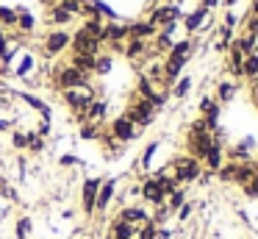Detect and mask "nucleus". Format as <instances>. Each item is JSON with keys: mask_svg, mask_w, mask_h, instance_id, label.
<instances>
[{"mask_svg": "<svg viewBox=\"0 0 258 239\" xmlns=\"http://www.w3.org/2000/svg\"><path fill=\"white\" fill-rule=\"evenodd\" d=\"M0 25H17V11L9 9V6H0Z\"/></svg>", "mask_w": 258, "mask_h": 239, "instance_id": "obj_21", "label": "nucleus"}, {"mask_svg": "<svg viewBox=\"0 0 258 239\" xmlns=\"http://www.w3.org/2000/svg\"><path fill=\"white\" fill-rule=\"evenodd\" d=\"M114 189H117V181L114 178H108V181L100 183V189H97V200H95V211H106L108 203L114 200Z\"/></svg>", "mask_w": 258, "mask_h": 239, "instance_id": "obj_9", "label": "nucleus"}, {"mask_svg": "<svg viewBox=\"0 0 258 239\" xmlns=\"http://www.w3.org/2000/svg\"><path fill=\"white\" fill-rule=\"evenodd\" d=\"M6 128H9V122H0V131H6Z\"/></svg>", "mask_w": 258, "mask_h": 239, "instance_id": "obj_39", "label": "nucleus"}, {"mask_svg": "<svg viewBox=\"0 0 258 239\" xmlns=\"http://www.w3.org/2000/svg\"><path fill=\"white\" fill-rule=\"evenodd\" d=\"M125 53H128V59H136V56H142V53H145V42H142V39H131L128 47H125Z\"/></svg>", "mask_w": 258, "mask_h": 239, "instance_id": "obj_24", "label": "nucleus"}, {"mask_svg": "<svg viewBox=\"0 0 258 239\" xmlns=\"http://www.w3.org/2000/svg\"><path fill=\"white\" fill-rule=\"evenodd\" d=\"M172 175L180 186H186V183H195L197 178H203V167L191 156H180V159L172 161Z\"/></svg>", "mask_w": 258, "mask_h": 239, "instance_id": "obj_1", "label": "nucleus"}, {"mask_svg": "<svg viewBox=\"0 0 258 239\" xmlns=\"http://www.w3.org/2000/svg\"><path fill=\"white\" fill-rule=\"evenodd\" d=\"M70 17H73V14H67V11H64L61 6H56V9L50 11V20L56 22V25H64V22H70Z\"/></svg>", "mask_w": 258, "mask_h": 239, "instance_id": "obj_27", "label": "nucleus"}, {"mask_svg": "<svg viewBox=\"0 0 258 239\" xmlns=\"http://www.w3.org/2000/svg\"><path fill=\"white\" fill-rule=\"evenodd\" d=\"M56 83L64 89V92H70V89H78V86H86V75L81 70H75L73 64L70 67H64L61 72H58V78H56Z\"/></svg>", "mask_w": 258, "mask_h": 239, "instance_id": "obj_4", "label": "nucleus"}, {"mask_svg": "<svg viewBox=\"0 0 258 239\" xmlns=\"http://www.w3.org/2000/svg\"><path fill=\"white\" fill-rule=\"evenodd\" d=\"M0 39H3V25H0Z\"/></svg>", "mask_w": 258, "mask_h": 239, "instance_id": "obj_41", "label": "nucleus"}, {"mask_svg": "<svg viewBox=\"0 0 258 239\" xmlns=\"http://www.w3.org/2000/svg\"><path fill=\"white\" fill-rule=\"evenodd\" d=\"M191 89V78H180L178 81V86H175V98H183L186 92Z\"/></svg>", "mask_w": 258, "mask_h": 239, "instance_id": "obj_28", "label": "nucleus"}, {"mask_svg": "<svg viewBox=\"0 0 258 239\" xmlns=\"http://www.w3.org/2000/svg\"><path fill=\"white\" fill-rule=\"evenodd\" d=\"M81 136H84V139H95V136H97V128H95V125H84Z\"/></svg>", "mask_w": 258, "mask_h": 239, "instance_id": "obj_35", "label": "nucleus"}, {"mask_svg": "<svg viewBox=\"0 0 258 239\" xmlns=\"http://www.w3.org/2000/svg\"><path fill=\"white\" fill-rule=\"evenodd\" d=\"M100 178H86L84 181V192H81V206H84V214L92 217L95 214V200H97V189H100Z\"/></svg>", "mask_w": 258, "mask_h": 239, "instance_id": "obj_5", "label": "nucleus"}, {"mask_svg": "<svg viewBox=\"0 0 258 239\" xmlns=\"http://www.w3.org/2000/svg\"><path fill=\"white\" fill-rule=\"evenodd\" d=\"M103 114H106V103H100V100H97V103H95V100H92V103L86 106V117H89L92 122H97V120H100Z\"/></svg>", "mask_w": 258, "mask_h": 239, "instance_id": "obj_20", "label": "nucleus"}, {"mask_svg": "<svg viewBox=\"0 0 258 239\" xmlns=\"http://www.w3.org/2000/svg\"><path fill=\"white\" fill-rule=\"evenodd\" d=\"M241 75L258 78V53H250V56L244 59V64H241Z\"/></svg>", "mask_w": 258, "mask_h": 239, "instance_id": "obj_18", "label": "nucleus"}, {"mask_svg": "<svg viewBox=\"0 0 258 239\" xmlns=\"http://www.w3.org/2000/svg\"><path fill=\"white\" fill-rule=\"evenodd\" d=\"M0 106H3V98H0Z\"/></svg>", "mask_w": 258, "mask_h": 239, "instance_id": "obj_42", "label": "nucleus"}, {"mask_svg": "<svg viewBox=\"0 0 258 239\" xmlns=\"http://www.w3.org/2000/svg\"><path fill=\"white\" fill-rule=\"evenodd\" d=\"M225 3H228V6H233V3H236V0H225Z\"/></svg>", "mask_w": 258, "mask_h": 239, "instance_id": "obj_40", "label": "nucleus"}, {"mask_svg": "<svg viewBox=\"0 0 258 239\" xmlns=\"http://www.w3.org/2000/svg\"><path fill=\"white\" fill-rule=\"evenodd\" d=\"M73 42V50L75 53H89V56H97V50H100V42L97 39H92L89 33L81 28V31H75V36L70 39Z\"/></svg>", "mask_w": 258, "mask_h": 239, "instance_id": "obj_6", "label": "nucleus"}, {"mask_svg": "<svg viewBox=\"0 0 258 239\" xmlns=\"http://www.w3.org/2000/svg\"><path fill=\"white\" fill-rule=\"evenodd\" d=\"M183 203H186V189H183V186H178L172 195H167V209L172 211V214H175V211H178Z\"/></svg>", "mask_w": 258, "mask_h": 239, "instance_id": "obj_17", "label": "nucleus"}, {"mask_svg": "<svg viewBox=\"0 0 258 239\" xmlns=\"http://www.w3.org/2000/svg\"><path fill=\"white\" fill-rule=\"evenodd\" d=\"M108 239H136V228L117 217V220L111 222V236Z\"/></svg>", "mask_w": 258, "mask_h": 239, "instance_id": "obj_12", "label": "nucleus"}, {"mask_svg": "<svg viewBox=\"0 0 258 239\" xmlns=\"http://www.w3.org/2000/svg\"><path fill=\"white\" fill-rule=\"evenodd\" d=\"M244 195H247V198H255L258 200V172H255V178H252V181L244 186Z\"/></svg>", "mask_w": 258, "mask_h": 239, "instance_id": "obj_31", "label": "nucleus"}, {"mask_svg": "<svg viewBox=\"0 0 258 239\" xmlns=\"http://www.w3.org/2000/svg\"><path fill=\"white\" fill-rule=\"evenodd\" d=\"M247 31H250V33H247V36L258 39V17H252V20H250V25H247Z\"/></svg>", "mask_w": 258, "mask_h": 239, "instance_id": "obj_34", "label": "nucleus"}, {"mask_svg": "<svg viewBox=\"0 0 258 239\" xmlns=\"http://www.w3.org/2000/svg\"><path fill=\"white\" fill-rule=\"evenodd\" d=\"M111 70V59L103 56V59H95V72H108Z\"/></svg>", "mask_w": 258, "mask_h": 239, "instance_id": "obj_30", "label": "nucleus"}, {"mask_svg": "<svg viewBox=\"0 0 258 239\" xmlns=\"http://www.w3.org/2000/svg\"><path fill=\"white\" fill-rule=\"evenodd\" d=\"M95 59H97V56H89V53H75V56H73V67H75V70H81V72L86 75V72L95 70Z\"/></svg>", "mask_w": 258, "mask_h": 239, "instance_id": "obj_15", "label": "nucleus"}, {"mask_svg": "<svg viewBox=\"0 0 258 239\" xmlns=\"http://www.w3.org/2000/svg\"><path fill=\"white\" fill-rule=\"evenodd\" d=\"M70 44V33H64V31H53L50 36H47V42H45V47H47V53H61L64 47Z\"/></svg>", "mask_w": 258, "mask_h": 239, "instance_id": "obj_13", "label": "nucleus"}, {"mask_svg": "<svg viewBox=\"0 0 258 239\" xmlns=\"http://www.w3.org/2000/svg\"><path fill=\"white\" fill-rule=\"evenodd\" d=\"M178 17H180V11L175 9V6H161V9L153 11L147 22H150L153 28H156V25H164V28H167V25H175V20H178Z\"/></svg>", "mask_w": 258, "mask_h": 239, "instance_id": "obj_8", "label": "nucleus"}, {"mask_svg": "<svg viewBox=\"0 0 258 239\" xmlns=\"http://www.w3.org/2000/svg\"><path fill=\"white\" fill-rule=\"evenodd\" d=\"M117 217H119V220H125V222H131L134 228H139L145 220H150V217H147V211L142 209V206H125V209H119Z\"/></svg>", "mask_w": 258, "mask_h": 239, "instance_id": "obj_11", "label": "nucleus"}, {"mask_svg": "<svg viewBox=\"0 0 258 239\" xmlns=\"http://www.w3.org/2000/svg\"><path fill=\"white\" fill-rule=\"evenodd\" d=\"M217 6V0H203V9H214Z\"/></svg>", "mask_w": 258, "mask_h": 239, "instance_id": "obj_36", "label": "nucleus"}, {"mask_svg": "<svg viewBox=\"0 0 258 239\" xmlns=\"http://www.w3.org/2000/svg\"><path fill=\"white\" fill-rule=\"evenodd\" d=\"M233 94H236V83H228V81L219 83V89H217V100H222V103H225V100H230Z\"/></svg>", "mask_w": 258, "mask_h": 239, "instance_id": "obj_23", "label": "nucleus"}, {"mask_svg": "<svg viewBox=\"0 0 258 239\" xmlns=\"http://www.w3.org/2000/svg\"><path fill=\"white\" fill-rule=\"evenodd\" d=\"M12 145H14V148H28V136H25V133H14Z\"/></svg>", "mask_w": 258, "mask_h": 239, "instance_id": "obj_33", "label": "nucleus"}, {"mask_svg": "<svg viewBox=\"0 0 258 239\" xmlns=\"http://www.w3.org/2000/svg\"><path fill=\"white\" fill-rule=\"evenodd\" d=\"M111 133H114V139H117V142H131V139L136 136V125L122 114V117H117V120L111 122Z\"/></svg>", "mask_w": 258, "mask_h": 239, "instance_id": "obj_7", "label": "nucleus"}, {"mask_svg": "<svg viewBox=\"0 0 258 239\" xmlns=\"http://www.w3.org/2000/svg\"><path fill=\"white\" fill-rule=\"evenodd\" d=\"M252 17H258V0H252Z\"/></svg>", "mask_w": 258, "mask_h": 239, "instance_id": "obj_37", "label": "nucleus"}, {"mask_svg": "<svg viewBox=\"0 0 258 239\" xmlns=\"http://www.w3.org/2000/svg\"><path fill=\"white\" fill-rule=\"evenodd\" d=\"M31 236V220L28 217H20L17 220V239H28Z\"/></svg>", "mask_w": 258, "mask_h": 239, "instance_id": "obj_25", "label": "nucleus"}, {"mask_svg": "<svg viewBox=\"0 0 258 239\" xmlns=\"http://www.w3.org/2000/svg\"><path fill=\"white\" fill-rule=\"evenodd\" d=\"M203 161H206V167L211 172H217L219 167L225 164V150H222V145H219V136H214V145L208 148V153H206V159H203Z\"/></svg>", "mask_w": 258, "mask_h": 239, "instance_id": "obj_10", "label": "nucleus"}, {"mask_svg": "<svg viewBox=\"0 0 258 239\" xmlns=\"http://www.w3.org/2000/svg\"><path fill=\"white\" fill-rule=\"evenodd\" d=\"M28 148L34 150V153H39V150L45 148V142H42V136H39V133H28Z\"/></svg>", "mask_w": 258, "mask_h": 239, "instance_id": "obj_29", "label": "nucleus"}, {"mask_svg": "<svg viewBox=\"0 0 258 239\" xmlns=\"http://www.w3.org/2000/svg\"><path fill=\"white\" fill-rule=\"evenodd\" d=\"M125 117H128L134 125H150L153 117H156V106L150 103V100L139 98L134 106H128V111H125Z\"/></svg>", "mask_w": 258, "mask_h": 239, "instance_id": "obj_2", "label": "nucleus"}, {"mask_svg": "<svg viewBox=\"0 0 258 239\" xmlns=\"http://www.w3.org/2000/svg\"><path fill=\"white\" fill-rule=\"evenodd\" d=\"M128 36V25H119V22H111V25H106V36H103V42H119V39Z\"/></svg>", "mask_w": 258, "mask_h": 239, "instance_id": "obj_16", "label": "nucleus"}, {"mask_svg": "<svg viewBox=\"0 0 258 239\" xmlns=\"http://www.w3.org/2000/svg\"><path fill=\"white\" fill-rule=\"evenodd\" d=\"M206 17H208V9H203V6H200V9H197L191 17H186V31H197V28L203 25V20H206Z\"/></svg>", "mask_w": 258, "mask_h": 239, "instance_id": "obj_19", "label": "nucleus"}, {"mask_svg": "<svg viewBox=\"0 0 258 239\" xmlns=\"http://www.w3.org/2000/svg\"><path fill=\"white\" fill-rule=\"evenodd\" d=\"M156 148H158L156 142H153V145H147L145 156H142V167H147V164H150V159H153V153H156Z\"/></svg>", "mask_w": 258, "mask_h": 239, "instance_id": "obj_32", "label": "nucleus"}, {"mask_svg": "<svg viewBox=\"0 0 258 239\" xmlns=\"http://www.w3.org/2000/svg\"><path fill=\"white\" fill-rule=\"evenodd\" d=\"M153 33H156V28H153L150 22H136V25H128V36L131 39H142V42H145V39H150Z\"/></svg>", "mask_w": 258, "mask_h": 239, "instance_id": "obj_14", "label": "nucleus"}, {"mask_svg": "<svg viewBox=\"0 0 258 239\" xmlns=\"http://www.w3.org/2000/svg\"><path fill=\"white\" fill-rule=\"evenodd\" d=\"M17 25L23 28V31H31V28H34V17H31L28 11L20 9V11H17Z\"/></svg>", "mask_w": 258, "mask_h": 239, "instance_id": "obj_26", "label": "nucleus"}, {"mask_svg": "<svg viewBox=\"0 0 258 239\" xmlns=\"http://www.w3.org/2000/svg\"><path fill=\"white\" fill-rule=\"evenodd\" d=\"M252 98H255V106H258V86L252 89Z\"/></svg>", "mask_w": 258, "mask_h": 239, "instance_id": "obj_38", "label": "nucleus"}, {"mask_svg": "<svg viewBox=\"0 0 258 239\" xmlns=\"http://www.w3.org/2000/svg\"><path fill=\"white\" fill-rule=\"evenodd\" d=\"M236 170H239V164H236V161H230V164H222V167L217 170L219 181H233V178H236Z\"/></svg>", "mask_w": 258, "mask_h": 239, "instance_id": "obj_22", "label": "nucleus"}, {"mask_svg": "<svg viewBox=\"0 0 258 239\" xmlns=\"http://www.w3.org/2000/svg\"><path fill=\"white\" fill-rule=\"evenodd\" d=\"M139 192H142V200H145V203H150V206H161L164 200H167V195H164L161 186H158L156 175H147L145 181H142Z\"/></svg>", "mask_w": 258, "mask_h": 239, "instance_id": "obj_3", "label": "nucleus"}]
</instances>
